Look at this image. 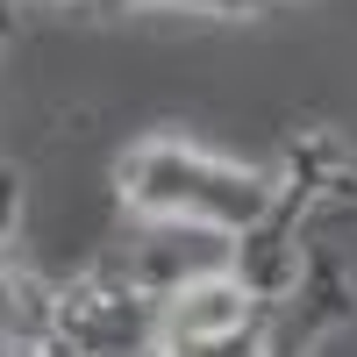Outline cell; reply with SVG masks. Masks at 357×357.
Returning <instances> with one entry per match:
<instances>
[{"label": "cell", "instance_id": "6da1fadb", "mask_svg": "<svg viewBox=\"0 0 357 357\" xmlns=\"http://www.w3.org/2000/svg\"><path fill=\"white\" fill-rule=\"evenodd\" d=\"M279 193V172L215 158L186 136H143L114 158V200L129 222H186L215 236H250Z\"/></svg>", "mask_w": 357, "mask_h": 357}, {"label": "cell", "instance_id": "7a4b0ae2", "mask_svg": "<svg viewBox=\"0 0 357 357\" xmlns=\"http://www.w3.org/2000/svg\"><path fill=\"white\" fill-rule=\"evenodd\" d=\"M343 172H350V158H343V143L329 129H301L286 143L279 193H272V207H264V222L250 236H236V279H243L264 307L301 279V257H307L301 250V222L314 215V207H329V193H336Z\"/></svg>", "mask_w": 357, "mask_h": 357}, {"label": "cell", "instance_id": "3957f363", "mask_svg": "<svg viewBox=\"0 0 357 357\" xmlns=\"http://www.w3.org/2000/svg\"><path fill=\"white\" fill-rule=\"evenodd\" d=\"M43 343L72 357H172L165 293L114 279L107 264H93L79 279H43Z\"/></svg>", "mask_w": 357, "mask_h": 357}, {"label": "cell", "instance_id": "277c9868", "mask_svg": "<svg viewBox=\"0 0 357 357\" xmlns=\"http://www.w3.org/2000/svg\"><path fill=\"white\" fill-rule=\"evenodd\" d=\"M343 329H357V272L329 243H314L301 257V279L264 307V357H314Z\"/></svg>", "mask_w": 357, "mask_h": 357}, {"label": "cell", "instance_id": "5b68a950", "mask_svg": "<svg viewBox=\"0 0 357 357\" xmlns=\"http://www.w3.org/2000/svg\"><path fill=\"white\" fill-rule=\"evenodd\" d=\"M114 279H129L143 293H178L207 272H236V236L186 229V222H136V236L114 257H100Z\"/></svg>", "mask_w": 357, "mask_h": 357}, {"label": "cell", "instance_id": "8992f818", "mask_svg": "<svg viewBox=\"0 0 357 357\" xmlns=\"http://www.w3.org/2000/svg\"><path fill=\"white\" fill-rule=\"evenodd\" d=\"M257 321H264V301L236 272H207L193 286L165 293V350L215 343V336H236V329H257Z\"/></svg>", "mask_w": 357, "mask_h": 357}, {"label": "cell", "instance_id": "52a82bcc", "mask_svg": "<svg viewBox=\"0 0 357 357\" xmlns=\"http://www.w3.org/2000/svg\"><path fill=\"white\" fill-rule=\"evenodd\" d=\"M129 8H186V15H222V22H257L272 0H114V15Z\"/></svg>", "mask_w": 357, "mask_h": 357}, {"label": "cell", "instance_id": "ba28073f", "mask_svg": "<svg viewBox=\"0 0 357 357\" xmlns=\"http://www.w3.org/2000/svg\"><path fill=\"white\" fill-rule=\"evenodd\" d=\"M43 343V293L36 307H0V357H29Z\"/></svg>", "mask_w": 357, "mask_h": 357}, {"label": "cell", "instance_id": "9c48e42d", "mask_svg": "<svg viewBox=\"0 0 357 357\" xmlns=\"http://www.w3.org/2000/svg\"><path fill=\"white\" fill-rule=\"evenodd\" d=\"M172 357H264V321L257 329H236V336H215V343H186Z\"/></svg>", "mask_w": 357, "mask_h": 357}, {"label": "cell", "instance_id": "30bf717a", "mask_svg": "<svg viewBox=\"0 0 357 357\" xmlns=\"http://www.w3.org/2000/svg\"><path fill=\"white\" fill-rule=\"evenodd\" d=\"M22 8H29V0H0V50L15 43V29H22Z\"/></svg>", "mask_w": 357, "mask_h": 357}, {"label": "cell", "instance_id": "8fae6325", "mask_svg": "<svg viewBox=\"0 0 357 357\" xmlns=\"http://www.w3.org/2000/svg\"><path fill=\"white\" fill-rule=\"evenodd\" d=\"M65 8H86V15H114V0H65Z\"/></svg>", "mask_w": 357, "mask_h": 357}, {"label": "cell", "instance_id": "7c38bea8", "mask_svg": "<svg viewBox=\"0 0 357 357\" xmlns=\"http://www.w3.org/2000/svg\"><path fill=\"white\" fill-rule=\"evenodd\" d=\"M29 357H72V350H57V343H36V350H29Z\"/></svg>", "mask_w": 357, "mask_h": 357}]
</instances>
